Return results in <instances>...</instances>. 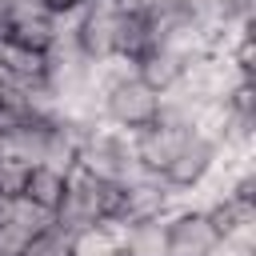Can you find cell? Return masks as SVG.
I'll return each instance as SVG.
<instances>
[{
    "label": "cell",
    "mask_w": 256,
    "mask_h": 256,
    "mask_svg": "<svg viewBox=\"0 0 256 256\" xmlns=\"http://www.w3.org/2000/svg\"><path fill=\"white\" fill-rule=\"evenodd\" d=\"M24 244H28V236H24L20 228L0 224V256H20V252H24Z\"/></svg>",
    "instance_id": "15"
},
{
    "label": "cell",
    "mask_w": 256,
    "mask_h": 256,
    "mask_svg": "<svg viewBox=\"0 0 256 256\" xmlns=\"http://www.w3.org/2000/svg\"><path fill=\"white\" fill-rule=\"evenodd\" d=\"M0 40H8V16H4V8H0Z\"/></svg>",
    "instance_id": "17"
},
{
    "label": "cell",
    "mask_w": 256,
    "mask_h": 256,
    "mask_svg": "<svg viewBox=\"0 0 256 256\" xmlns=\"http://www.w3.org/2000/svg\"><path fill=\"white\" fill-rule=\"evenodd\" d=\"M184 140H188V128H168V124H156V120H152L148 128L132 132V156H136L140 168L164 176V168L172 164V156L180 152Z\"/></svg>",
    "instance_id": "2"
},
{
    "label": "cell",
    "mask_w": 256,
    "mask_h": 256,
    "mask_svg": "<svg viewBox=\"0 0 256 256\" xmlns=\"http://www.w3.org/2000/svg\"><path fill=\"white\" fill-rule=\"evenodd\" d=\"M76 152H80V136L76 132H68V128H60V124H52V132H48V148H44V168H52V172H60V176H68L72 168H76Z\"/></svg>",
    "instance_id": "11"
},
{
    "label": "cell",
    "mask_w": 256,
    "mask_h": 256,
    "mask_svg": "<svg viewBox=\"0 0 256 256\" xmlns=\"http://www.w3.org/2000/svg\"><path fill=\"white\" fill-rule=\"evenodd\" d=\"M96 256H124L120 248H104V252H96Z\"/></svg>",
    "instance_id": "19"
},
{
    "label": "cell",
    "mask_w": 256,
    "mask_h": 256,
    "mask_svg": "<svg viewBox=\"0 0 256 256\" xmlns=\"http://www.w3.org/2000/svg\"><path fill=\"white\" fill-rule=\"evenodd\" d=\"M0 68L8 80H44V52L24 48L16 40H0Z\"/></svg>",
    "instance_id": "9"
},
{
    "label": "cell",
    "mask_w": 256,
    "mask_h": 256,
    "mask_svg": "<svg viewBox=\"0 0 256 256\" xmlns=\"http://www.w3.org/2000/svg\"><path fill=\"white\" fill-rule=\"evenodd\" d=\"M4 224L20 228L24 236H36L40 228L52 224V212H44L40 204H32L28 196H8V216H4Z\"/></svg>",
    "instance_id": "13"
},
{
    "label": "cell",
    "mask_w": 256,
    "mask_h": 256,
    "mask_svg": "<svg viewBox=\"0 0 256 256\" xmlns=\"http://www.w3.org/2000/svg\"><path fill=\"white\" fill-rule=\"evenodd\" d=\"M48 12H72V8H80L84 0H40Z\"/></svg>",
    "instance_id": "16"
},
{
    "label": "cell",
    "mask_w": 256,
    "mask_h": 256,
    "mask_svg": "<svg viewBox=\"0 0 256 256\" xmlns=\"http://www.w3.org/2000/svg\"><path fill=\"white\" fill-rule=\"evenodd\" d=\"M120 252L124 256H168V220L144 216V220L124 224Z\"/></svg>",
    "instance_id": "8"
},
{
    "label": "cell",
    "mask_w": 256,
    "mask_h": 256,
    "mask_svg": "<svg viewBox=\"0 0 256 256\" xmlns=\"http://www.w3.org/2000/svg\"><path fill=\"white\" fill-rule=\"evenodd\" d=\"M24 180H28V164L20 160H0V196H20L24 192Z\"/></svg>",
    "instance_id": "14"
},
{
    "label": "cell",
    "mask_w": 256,
    "mask_h": 256,
    "mask_svg": "<svg viewBox=\"0 0 256 256\" xmlns=\"http://www.w3.org/2000/svg\"><path fill=\"white\" fill-rule=\"evenodd\" d=\"M216 224L200 208H184L168 220V256H208L216 244Z\"/></svg>",
    "instance_id": "3"
},
{
    "label": "cell",
    "mask_w": 256,
    "mask_h": 256,
    "mask_svg": "<svg viewBox=\"0 0 256 256\" xmlns=\"http://www.w3.org/2000/svg\"><path fill=\"white\" fill-rule=\"evenodd\" d=\"M104 120L124 128V132H140L156 120V92L144 80H128L112 92H104Z\"/></svg>",
    "instance_id": "1"
},
{
    "label": "cell",
    "mask_w": 256,
    "mask_h": 256,
    "mask_svg": "<svg viewBox=\"0 0 256 256\" xmlns=\"http://www.w3.org/2000/svg\"><path fill=\"white\" fill-rule=\"evenodd\" d=\"M48 132H52V124H44V120H12V124H4V156L36 168L44 160Z\"/></svg>",
    "instance_id": "5"
},
{
    "label": "cell",
    "mask_w": 256,
    "mask_h": 256,
    "mask_svg": "<svg viewBox=\"0 0 256 256\" xmlns=\"http://www.w3.org/2000/svg\"><path fill=\"white\" fill-rule=\"evenodd\" d=\"M76 48L88 60L112 56L116 52V12H92V8H84V20L76 28Z\"/></svg>",
    "instance_id": "6"
},
{
    "label": "cell",
    "mask_w": 256,
    "mask_h": 256,
    "mask_svg": "<svg viewBox=\"0 0 256 256\" xmlns=\"http://www.w3.org/2000/svg\"><path fill=\"white\" fill-rule=\"evenodd\" d=\"M4 216H8V196H0V224H4Z\"/></svg>",
    "instance_id": "18"
},
{
    "label": "cell",
    "mask_w": 256,
    "mask_h": 256,
    "mask_svg": "<svg viewBox=\"0 0 256 256\" xmlns=\"http://www.w3.org/2000/svg\"><path fill=\"white\" fill-rule=\"evenodd\" d=\"M212 160H216V148L208 144V140H200V136H192L188 132V140L180 144V152L172 156V164L164 168V180L172 184V188H196L200 180H204V172L212 168Z\"/></svg>",
    "instance_id": "4"
},
{
    "label": "cell",
    "mask_w": 256,
    "mask_h": 256,
    "mask_svg": "<svg viewBox=\"0 0 256 256\" xmlns=\"http://www.w3.org/2000/svg\"><path fill=\"white\" fill-rule=\"evenodd\" d=\"M180 76H184V60L176 52L160 48V44H152L136 56V80H144L152 92H164V88L180 84Z\"/></svg>",
    "instance_id": "7"
},
{
    "label": "cell",
    "mask_w": 256,
    "mask_h": 256,
    "mask_svg": "<svg viewBox=\"0 0 256 256\" xmlns=\"http://www.w3.org/2000/svg\"><path fill=\"white\" fill-rule=\"evenodd\" d=\"M20 256H76V236L64 232L60 224H48L36 236H28V244H24Z\"/></svg>",
    "instance_id": "12"
},
{
    "label": "cell",
    "mask_w": 256,
    "mask_h": 256,
    "mask_svg": "<svg viewBox=\"0 0 256 256\" xmlns=\"http://www.w3.org/2000/svg\"><path fill=\"white\" fill-rule=\"evenodd\" d=\"M20 196H28L32 204H40L44 212H56L60 200H64V176L52 172V168H44V164H36V168H28V180H24Z\"/></svg>",
    "instance_id": "10"
},
{
    "label": "cell",
    "mask_w": 256,
    "mask_h": 256,
    "mask_svg": "<svg viewBox=\"0 0 256 256\" xmlns=\"http://www.w3.org/2000/svg\"><path fill=\"white\" fill-rule=\"evenodd\" d=\"M0 160H4V128H0Z\"/></svg>",
    "instance_id": "20"
}]
</instances>
